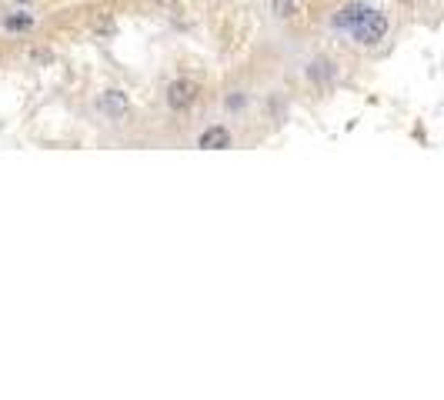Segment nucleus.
I'll return each mask as SVG.
<instances>
[{
	"label": "nucleus",
	"instance_id": "obj_9",
	"mask_svg": "<svg viewBox=\"0 0 444 400\" xmlns=\"http://www.w3.org/2000/svg\"><path fill=\"white\" fill-rule=\"evenodd\" d=\"M20 3H27V0H20Z\"/></svg>",
	"mask_w": 444,
	"mask_h": 400
},
{
	"label": "nucleus",
	"instance_id": "obj_4",
	"mask_svg": "<svg viewBox=\"0 0 444 400\" xmlns=\"http://www.w3.org/2000/svg\"><path fill=\"white\" fill-rule=\"evenodd\" d=\"M367 10H371V7H364V3H348V7H341V10H337L334 27H337V30H351L358 20H364Z\"/></svg>",
	"mask_w": 444,
	"mask_h": 400
},
{
	"label": "nucleus",
	"instance_id": "obj_5",
	"mask_svg": "<svg viewBox=\"0 0 444 400\" xmlns=\"http://www.w3.org/2000/svg\"><path fill=\"white\" fill-rule=\"evenodd\" d=\"M127 107H131V104H127V94H124V91H107V94L100 97V111L111 117H124Z\"/></svg>",
	"mask_w": 444,
	"mask_h": 400
},
{
	"label": "nucleus",
	"instance_id": "obj_8",
	"mask_svg": "<svg viewBox=\"0 0 444 400\" xmlns=\"http://www.w3.org/2000/svg\"><path fill=\"white\" fill-rule=\"evenodd\" d=\"M3 23H7V30H27L34 23V17H7Z\"/></svg>",
	"mask_w": 444,
	"mask_h": 400
},
{
	"label": "nucleus",
	"instance_id": "obj_7",
	"mask_svg": "<svg viewBox=\"0 0 444 400\" xmlns=\"http://www.w3.org/2000/svg\"><path fill=\"white\" fill-rule=\"evenodd\" d=\"M301 10V0H274V14L277 17H294Z\"/></svg>",
	"mask_w": 444,
	"mask_h": 400
},
{
	"label": "nucleus",
	"instance_id": "obj_1",
	"mask_svg": "<svg viewBox=\"0 0 444 400\" xmlns=\"http://www.w3.org/2000/svg\"><path fill=\"white\" fill-rule=\"evenodd\" d=\"M351 34H354V40H358L361 47H371V44L385 40V34H387V17L381 14V10H367L364 20H358V23L351 27Z\"/></svg>",
	"mask_w": 444,
	"mask_h": 400
},
{
	"label": "nucleus",
	"instance_id": "obj_3",
	"mask_svg": "<svg viewBox=\"0 0 444 400\" xmlns=\"http://www.w3.org/2000/svg\"><path fill=\"white\" fill-rule=\"evenodd\" d=\"M197 147H204V151H228L231 147V131L228 127H207L201 133Z\"/></svg>",
	"mask_w": 444,
	"mask_h": 400
},
{
	"label": "nucleus",
	"instance_id": "obj_6",
	"mask_svg": "<svg viewBox=\"0 0 444 400\" xmlns=\"http://www.w3.org/2000/svg\"><path fill=\"white\" fill-rule=\"evenodd\" d=\"M308 80H317L321 87H331L334 84V67L328 60H314V64H308Z\"/></svg>",
	"mask_w": 444,
	"mask_h": 400
},
{
	"label": "nucleus",
	"instance_id": "obj_2",
	"mask_svg": "<svg viewBox=\"0 0 444 400\" xmlns=\"http://www.w3.org/2000/svg\"><path fill=\"white\" fill-rule=\"evenodd\" d=\"M197 94H201V84L191 80V77H181V80H174L167 87V104H171V111H187L197 100Z\"/></svg>",
	"mask_w": 444,
	"mask_h": 400
}]
</instances>
